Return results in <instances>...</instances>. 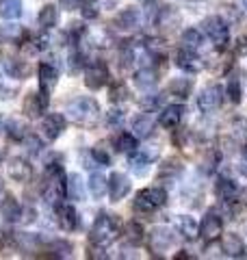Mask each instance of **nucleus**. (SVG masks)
<instances>
[{
	"mask_svg": "<svg viewBox=\"0 0 247 260\" xmlns=\"http://www.w3.org/2000/svg\"><path fill=\"white\" fill-rule=\"evenodd\" d=\"M178 230H180V234H182L184 239H189V241H193V239L200 237V225H197L195 219L189 217V215L178 217Z\"/></svg>",
	"mask_w": 247,
	"mask_h": 260,
	"instance_id": "26",
	"label": "nucleus"
},
{
	"mask_svg": "<svg viewBox=\"0 0 247 260\" xmlns=\"http://www.w3.org/2000/svg\"><path fill=\"white\" fill-rule=\"evenodd\" d=\"M191 80L187 78H174L169 83V93L171 95H178V98H187L189 93H191Z\"/></svg>",
	"mask_w": 247,
	"mask_h": 260,
	"instance_id": "36",
	"label": "nucleus"
},
{
	"mask_svg": "<svg viewBox=\"0 0 247 260\" xmlns=\"http://www.w3.org/2000/svg\"><path fill=\"white\" fill-rule=\"evenodd\" d=\"M156 24L165 30L176 28L180 24V13L174 9V7H163V9H159V15H156Z\"/></svg>",
	"mask_w": 247,
	"mask_h": 260,
	"instance_id": "22",
	"label": "nucleus"
},
{
	"mask_svg": "<svg viewBox=\"0 0 247 260\" xmlns=\"http://www.w3.org/2000/svg\"><path fill=\"white\" fill-rule=\"evenodd\" d=\"M7 174H9L11 180L24 184L33 178V167H30V162L24 160V158H11L7 162Z\"/></svg>",
	"mask_w": 247,
	"mask_h": 260,
	"instance_id": "14",
	"label": "nucleus"
},
{
	"mask_svg": "<svg viewBox=\"0 0 247 260\" xmlns=\"http://www.w3.org/2000/svg\"><path fill=\"white\" fill-rule=\"evenodd\" d=\"M37 22H39L41 28H52V26H56V22H59V11H56V7L54 5L41 7V11L37 15Z\"/></svg>",
	"mask_w": 247,
	"mask_h": 260,
	"instance_id": "28",
	"label": "nucleus"
},
{
	"mask_svg": "<svg viewBox=\"0 0 247 260\" xmlns=\"http://www.w3.org/2000/svg\"><path fill=\"white\" fill-rule=\"evenodd\" d=\"M68 113L76 124L91 126L98 121V117H100V104H98L94 98L80 95V98H76V100H72L68 104Z\"/></svg>",
	"mask_w": 247,
	"mask_h": 260,
	"instance_id": "2",
	"label": "nucleus"
},
{
	"mask_svg": "<svg viewBox=\"0 0 247 260\" xmlns=\"http://www.w3.org/2000/svg\"><path fill=\"white\" fill-rule=\"evenodd\" d=\"M15 245L24 251H39L41 249V239L37 234H18L15 237Z\"/></svg>",
	"mask_w": 247,
	"mask_h": 260,
	"instance_id": "33",
	"label": "nucleus"
},
{
	"mask_svg": "<svg viewBox=\"0 0 247 260\" xmlns=\"http://www.w3.org/2000/svg\"><path fill=\"white\" fill-rule=\"evenodd\" d=\"M221 234H224V221H221V217H217L215 213H208L200 225V237L206 243H212L221 239Z\"/></svg>",
	"mask_w": 247,
	"mask_h": 260,
	"instance_id": "10",
	"label": "nucleus"
},
{
	"mask_svg": "<svg viewBox=\"0 0 247 260\" xmlns=\"http://www.w3.org/2000/svg\"><path fill=\"white\" fill-rule=\"evenodd\" d=\"M130 191V180L121 172H113L109 178V195L113 202H119L128 195Z\"/></svg>",
	"mask_w": 247,
	"mask_h": 260,
	"instance_id": "15",
	"label": "nucleus"
},
{
	"mask_svg": "<svg viewBox=\"0 0 247 260\" xmlns=\"http://www.w3.org/2000/svg\"><path fill=\"white\" fill-rule=\"evenodd\" d=\"M89 193L94 195V200H102L109 193V178H104L100 172H94L89 176Z\"/></svg>",
	"mask_w": 247,
	"mask_h": 260,
	"instance_id": "23",
	"label": "nucleus"
},
{
	"mask_svg": "<svg viewBox=\"0 0 247 260\" xmlns=\"http://www.w3.org/2000/svg\"><path fill=\"white\" fill-rule=\"evenodd\" d=\"M5 72L7 76L11 78H26L30 74V65L26 61H20V59H7L5 61Z\"/></svg>",
	"mask_w": 247,
	"mask_h": 260,
	"instance_id": "24",
	"label": "nucleus"
},
{
	"mask_svg": "<svg viewBox=\"0 0 247 260\" xmlns=\"http://www.w3.org/2000/svg\"><path fill=\"white\" fill-rule=\"evenodd\" d=\"M5 130H7V135H9L11 139H24V137H26V124H24L22 119H18V117L7 119L5 121Z\"/></svg>",
	"mask_w": 247,
	"mask_h": 260,
	"instance_id": "35",
	"label": "nucleus"
},
{
	"mask_svg": "<svg viewBox=\"0 0 247 260\" xmlns=\"http://www.w3.org/2000/svg\"><path fill=\"white\" fill-rule=\"evenodd\" d=\"M0 130H5V119H3V115H0Z\"/></svg>",
	"mask_w": 247,
	"mask_h": 260,
	"instance_id": "54",
	"label": "nucleus"
},
{
	"mask_svg": "<svg viewBox=\"0 0 247 260\" xmlns=\"http://www.w3.org/2000/svg\"><path fill=\"white\" fill-rule=\"evenodd\" d=\"M243 5H245V9H247V0H243Z\"/></svg>",
	"mask_w": 247,
	"mask_h": 260,
	"instance_id": "55",
	"label": "nucleus"
},
{
	"mask_svg": "<svg viewBox=\"0 0 247 260\" xmlns=\"http://www.w3.org/2000/svg\"><path fill=\"white\" fill-rule=\"evenodd\" d=\"M184 117V107L182 104H169V107H165L163 113H161V126L163 128H176L180 121Z\"/></svg>",
	"mask_w": 247,
	"mask_h": 260,
	"instance_id": "19",
	"label": "nucleus"
},
{
	"mask_svg": "<svg viewBox=\"0 0 247 260\" xmlns=\"http://www.w3.org/2000/svg\"><path fill=\"white\" fill-rule=\"evenodd\" d=\"M106 121H109V126H121L123 113H121V111H109V115H106Z\"/></svg>",
	"mask_w": 247,
	"mask_h": 260,
	"instance_id": "50",
	"label": "nucleus"
},
{
	"mask_svg": "<svg viewBox=\"0 0 247 260\" xmlns=\"http://www.w3.org/2000/svg\"><path fill=\"white\" fill-rule=\"evenodd\" d=\"M82 61H85V56H82V52L74 50L70 54V72H78L82 68Z\"/></svg>",
	"mask_w": 247,
	"mask_h": 260,
	"instance_id": "48",
	"label": "nucleus"
},
{
	"mask_svg": "<svg viewBox=\"0 0 247 260\" xmlns=\"http://www.w3.org/2000/svg\"><path fill=\"white\" fill-rule=\"evenodd\" d=\"M0 37L7 39V42L22 44L24 37H26V30H24L20 24H7V26H0Z\"/></svg>",
	"mask_w": 247,
	"mask_h": 260,
	"instance_id": "31",
	"label": "nucleus"
},
{
	"mask_svg": "<svg viewBox=\"0 0 247 260\" xmlns=\"http://www.w3.org/2000/svg\"><path fill=\"white\" fill-rule=\"evenodd\" d=\"M167 204V193L161 186H147V189H141L135 198V210L139 213H152V210L161 208Z\"/></svg>",
	"mask_w": 247,
	"mask_h": 260,
	"instance_id": "3",
	"label": "nucleus"
},
{
	"mask_svg": "<svg viewBox=\"0 0 247 260\" xmlns=\"http://www.w3.org/2000/svg\"><path fill=\"white\" fill-rule=\"evenodd\" d=\"M109 83V70L104 63H91L85 70V85L89 89H100Z\"/></svg>",
	"mask_w": 247,
	"mask_h": 260,
	"instance_id": "13",
	"label": "nucleus"
},
{
	"mask_svg": "<svg viewBox=\"0 0 247 260\" xmlns=\"http://www.w3.org/2000/svg\"><path fill=\"white\" fill-rule=\"evenodd\" d=\"M215 193L219 195L221 200H232L234 195H236V184L230 180V178H219L217 184H215Z\"/></svg>",
	"mask_w": 247,
	"mask_h": 260,
	"instance_id": "34",
	"label": "nucleus"
},
{
	"mask_svg": "<svg viewBox=\"0 0 247 260\" xmlns=\"http://www.w3.org/2000/svg\"><path fill=\"white\" fill-rule=\"evenodd\" d=\"M115 148H117L119 152H135L137 150V137L135 135H128V133H121L117 139H115Z\"/></svg>",
	"mask_w": 247,
	"mask_h": 260,
	"instance_id": "37",
	"label": "nucleus"
},
{
	"mask_svg": "<svg viewBox=\"0 0 247 260\" xmlns=\"http://www.w3.org/2000/svg\"><path fill=\"white\" fill-rule=\"evenodd\" d=\"M176 245V234L169 230V228H154L150 232V249L154 254H161V251H167L169 247Z\"/></svg>",
	"mask_w": 247,
	"mask_h": 260,
	"instance_id": "7",
	"label": "nucleus"
},
{
	"mask_svg": "<svg viewBox=\"0 0 247 260\" xmlns=\"http://www.w3.org/2000/svg\"><path fill=\"white\" fill-rule=\"evenodd\" d=\"M135 85L141 89V91H150V89L156 85V72L152 68H141L135 74Z\"/></svg>",
	"mask_w": 247,
	"mask_h": 260,
	"instance_id": "29",
	"label": "nucleus"
},
{
	"mask_svg": "<svg viewBox=\"0 0 247 260\" xmlns=\"http://www.w3.org/2000/svg\"><path fill=\"white\" fill-rule=\"evenodd\" d=\"M226 95H228V100H230V102H234V104L241 102V83H238L236 78H230V80H228Z\"/></svg>",
	"mask_w": 247,
	"mask_h": 260,
	"instance_id": "42",
	"label": "nucleus"
},
{
	"mask_svg": "<svg viewBox=\"0 0 247 260\" xmlns=\"http://www.w3.org/2000/svg\"><path fill=\"white\" fill-rule=\"evenodd\" d=\"M18 89H15L13 85H7L3 78H0V100H7V98H11Z\"/></svg>",
	"mask_w": 247,
	"mask_h": 260,
	"instance_id": "49",
	"label": "nucleus"
},
{
	"mask_svg": "<svg viewBox=\"0 0 247 260\" xmlns=\"http://www.w3.org/2000/svg\"><path fill=\"white\" fill-rule=\"evenodd\" d=\"M180 42H182V48H187V50H197V48L202 46V32L197 28H187L182 30V37H180Z\"/></svg>",
	"mask_w": 247,
	"mask_h": 260,
	"instance_id": "32",
	"label": "nucleus"
},
{
	"mask_svg": "<svg viewBox=\"0 0 247 260\" xmlns=\"http://www.w3.org/2000/svg\"><path fill=\"white\" fill-rule=\"evenodd\" d=\"M48 102H50V98L44 95V93H28L26 98H24L22 111H24V115L26 117L37 119V117H41V113L46 111Z\"/></svg>",
	"mask_w": 247,
	"mask_h": 260,
	"instance_id": "12",
	"label": "nucleus"
},
{
	"mask_svg": "<svg viewBox=\"0 0 247 260\" xmlns=\"http://www.w3.org/2000/svg\"><path fill=\"white\" fill-rule=\"evenodd\" d=\"M20 210H22V206L18 204V200H15L11 193H7V198H3V202H0V217H3L7 223L18 221Z\"/></svg>",
	"mask_w": 247,
	"mask_h": 260,
	"instance_id": "20",
	"label": "nucleus"
},
{
	"mask_svg": "<svg viewBox=\"0 0 247 260\" xmlns=\"http://www.w3.org/2000/svg\"><path fill=\"white\" fill-rule=\"evenodd\" d=\"M56 78H59V72L52 63H41L39 65V87H41V93L50 98V91L56 85Z\"/></svg>",
	"mask_w": 247,
	"mask_h": 260,
	"instance_id": "17",
	"label": "nucleus"
},
{
	"mask_svg": "<svg viewBox=\"0 0 247 260\" xmlns=\"http://www.w3.org/2000/svg\"><path fill=\"white\" fill-rule=\"evenodd\" d=\"M182 174V165H180V160H176V158H169L165 165H161V178H176V176H180Z\"/></svg>",
	"mask_w": 247,
	"mask_h": 260,
	"instance_id": "40",
	"label": "nucleus"
},
{
	"mask_svg": "<svg viewBox=\"0 0 247 260\" xmlns=\"http://www.w3.org/2000/svg\"><path fill=\"white\" fill-rule=\"evenodd\" d=\"M22 141H24V145H26V150H28L30 154H39V152H41V148H44V143H41V139H39V137H35V135H26Z\"/></svg>",
	"mask_w": 247,
	"mask_h": 260,
	"instance_id": "44",
	"label": "nucleus"
},
{
	"mask_svg": "<svg viewBox=\"0 0 247 260\" xmlns=\"http://www.w3.org/2000/svg\"><path fill=\"white\" fill-rule=\"evenodd\" d=\"M41 135L46 137L48 141H54L59 139L61 133L65 130V117L61 115V113H48V115L41 119Z\"/></svg>",
	"mask_w": 247,
	"mask_h": 260,
	"instance_id": "9",
	"label": "nucleus"
},
{
	"mask_svg": "<svg viewBox=\"0 0 247 260\" xmlns=\"http://www.w3.org/2000/svg\"><path fill=\"white\" fill-rule=\"evenodd\" d=\"M7 247H15V237L0 228V249H7Z\"/></svg>",
	"mask_w": 247,
	"mask_h": 260,
	"instance_id": "47",
	"label": "nucleus"
},
{
	"mask_svg": "<svg viewBox=\"0 0 247 260\" xmlns=\"http://www.w3.org/2000/svg\"><path fill=\"white\" fill-rule=\"evenodd\" d=\"M204 32L217 48H224L228 44V39H230L228 24H226L224 18H219V15H210V18L204 20Z\"/></svg>",
	"mask_w": 247,
	"mask_h": 260,
	"instance_id": "4",
	"label": "nucleus"
},
{
	"mask_svg": "<svg viewBox=\"0 0 247 260\" xmlns=\"http://www.w3.org/2000/svg\"><path fill=\"white\" fill-rule=\"evenodd\" d=\"M176 63H178L180 70L189 72V74H197V72H202V68H204V63H202L200 56H197L193 50H187V48H182V50L178 52Z\"/></svg>",
	"mask_w": 247,
	"mask_h": 260,
	"instance_id": "18",
	"label": "nucleus"
},
{
	"mask_svg": "<svg viewBox=\"0 0 247 260\" xmlns=\"http://www.w3.org/2000/svg\"><path fill=\"white\" fill-rule=\"evenodd\" d=\"M221 100H224L221 87L210 85L200 93V98H197V107H200L202 113H212V111H217L221 107Z\"/></svg>",
	"mask_w": 247,
	"mask_h": 260,
	"instance_id": "8",
	"label": "nucleus"
},
{
	"mask_svg": "<svg viewBox=\"0 0 247 260\" xmlns=\"http://www.w3.org/2000/svg\"><path fill=\"white\" fill-rule=\"evenodd\" d=\"M128 89L123 87V85H115V87H111V91H109V100L113 102V104H121V102H126L128 100Z\"/></svg>",
	"mask_w": 247,
	"mask_h": 260,
	"instance_id": "43",
	"label": "nucleus"
},
{
	"mask_svg": "<svg viewBox=\"0 0 247 260\" xmlns=\"http://www.w3.org/2000/svg\"><path fill=\"white\" fill-rule=\"evenodd\" d=\"M236 52H238V54H247V35H243V37L236 42Z\"/></svg>",
	"mask_w": 247,
	"mask_h": 260,
	"instance_id": "51",
	"label": "nucleus"
},
{
	"mask_svg": "<svg viewBox=\"0 0 247 260\" xmlns=\"http://www.w3.org/2000/svg\"><path fill=\"white\" fill-rule=\"evenodd\" d=\"M245 154H247V145H245Z\"/></svg>",
	"mask_w": 247,
	"mask_h": 260,
	"instance_id": "56",
	"label": "nucleus"
},
{
	"mask_svg": "<svg viewBox=\"0 0 247 260\" xmlns=\"http://www.w3.org/2000/svg\"><path fill=\"white\" fill-rule=\"evenodd\" d=\"M61 5L65 7V9H76V7L82 5V0H61Z\"/></svg>",
	"mask_w": 247,
	"mask_h": 260,
	"instance_id": "52",
	"label": "nucleus"
},
{
	"mask_svg": "<svg viewBox=\"0 0 247 260\" xmlns=\"http://www.w3.org/2000/svg\"><path fill=\"white\" fill-rule=\"evenodd\" d=\"M221 249H224L228 256L238 258V256L245 254V243L238 234L230 232V234H224V239H221Z\"/></svg>",
	"mask_w": 247,
	"mask_h": 260,
	"instance_id": "21",
	"label": "nucleus"
},
{
	"mask_svg": "<svg viewBox=\"0 0 247 260\" xmlns=\"http://www.w3.org/2000/svg\"><path fill=\"white\" fill-rule=\"evenodd\" d=\"M156 158H159V148L156 145H150L145 150H135L130 152V167H133V172L137 176H143L147 172V165Z\"/></svg>",
	"mask_w": 247,
	"mask_h": 260,
	"instance_id": "6",
	"label": "nucleus"
},
{
	"mask_svg": "<svg viewBox=\"0 0 247 260\" xmlns=\"http://www.w3.org/2000/svg\"><path fill=\"white\" fill-rule=\"evenodd\" d=\"M117 234H119V219L115 215L102 213L96 219V223L91 228V234H89V241H91V245L106 247L117 239Z\"/></svg>",
	"mask_w": 247,
	"mask_h": 260,
	"instance_id": "1",
	"label": "nucleus"
},
{
	"mask_svg": "<svg viewBox=\"0 0 247 260\" xmlns=\"http://www.w3.org/2000/svg\"><path fill=\"white\" fill-rule=\"evenodd\" d=\"M3 191H5V182H3V178H0V195H3Z\"/></svg>",
	"mask_w": 247,
	"mask_h": 260,
	"instance_id": "53",
	"label": "nucleus"
},
{
	"mask_svg": "<svg viewBox=\"0 0 247 260\" xmlns=\"http://www.w3.org/2000/svg\"><path fill=\"white\" fill-rule=\"evenodd\" d=\"M126 239H128V243H133V245H139V243H143V239H145L143 225L137 223V221H130V223L126 225Z\"/></svg>",
	"mask_w": 247,
	"mask_h": 260,
	"instance_id": "38",
	"label": "nucleus"
},
{
	"mask_svg": "<svg viewBox=\"0 0 247 260\" xmlns=\"http://www.w3.org/2000/svg\"><path fill=\"white\" fill-rule=\"evenodd\" d=\"M48 251H52L54 258H70L74 247H72V243H68V241H52L50 245H48Z\"/></svg>",
	"mask_w": 247,
	"mask_h": 260,
	"instance_id": "39",
	"label": "nucleus"
},
{
	"mask_svg": "<svg viewBox=\"0 0 247 260\" xmlns=\"http://www.w3.org/2000/svg\"><path fill=\"white\" fill-rule=\"evenodd\" d=\"M56 221H59L61 230L74 232L78 228L80 219H78L76 208H74L72 204H63V202H59V204H56Z\"/></svg>",
	"mask_w": 247,
	"mask_h": 260,
	"instance_id": "11",
	"label": "nucleus"
},
{
	"mask_svg": "<svg viewBox=\"0 0 247 260\" xmlns=\"http://www.w3.org/2000/svg\"><path fill=\"white\" fill-rule=\"evenodd\" d=\"M61 174L63 172L48 174V182L44 184V191H41V195H44V200H46V204L56 206L59 202H63L65 195H68V191H65V182L61 180Z\"/></svg>",
	"mask_w": 247,
	"mask_h": 260,
	"instance_id": "5",
	"label": "nucleus"
},
{
	"mask_svg": "<svg viewBox=\"0 0 247 260\" xmlns=\"http://www.w3.org/2000/svg\"><path fill=\"white\" fill-rule=\"evenodd\" d=\"M133 130H135V137H150L154 133V117L150 113H143V115H139L135 121H133Z\"/></svg>",
	"mask_w": 247,
	"mask_h": 260,
	"instance_id": "25",
	"label": "nucleus"
},
{
	"mask_svg": "<svg viewBox=\"0 0 247 260\" xmlns=\"http://www.w3.org/2000/svg\"><path fill=\"white\" fill-rule=\"evenodd\" d=\"M139 24H141V11L137 7H128V9L119 11L117 18H115V26L119 30H135L139 28Z\"/></svg>",
	"mask_w": 247,
	"mask_h": 260,
	"instance_id": "16",
	"label": "nucleus"
},
{
	"mask_svg": "<svg viewBox=\"0 0 247 260\" xmlns=\"http://www.w3.org/2000/svg\"><path fill=\"white\" fill-rule=\"evenodd\" d=\"M65 191H68V195L72 200H85V186H82V178L78 174H70L68 176V182H65Z\"/></svg>",
	"mask_w": 247,
	"mask_h": 260,
	"instance_id": "27",
	"label": "nucleus"
},
{
	"mask_svg": "<svg viewBox=\"0 0 247 260\" xmlns=\"http://www.w3.org/2000/svg\"><path fill=\"white\" fill-rule=\"evenodd\" d=\"M35 217H37V210L33 208V206H24V208L20 210V221L26 223V225L35 221Z\"/></svg>",
	"mask_w": 247,
	"mask_h": 260,
	"instance_id": "46",
	"label": "nucleus"
},
{
	"mask_svg": "<svg viewBox=\"0 0 247 260\" xmlns=\"http://www.w3.org/2000/svg\"><path fill=\"white\" fill-rule=\"evenodd\" d=\"M22 15V0H0V18L18 20Z\"/></svg>",
	"mask_w": 247,
	"mask_h": 260,
	"instance_id": "30",
	"label": "nucleus"
},
{
	"mask_svg": "<svg viewBox=\"0 0 247 260\" xmlns=\"http://www.w3.org/2000/svg\"><path fill=\"white\" fill-rule=\"evenodd\" d=\"M91 156H94L96 162H100V165H109V162H111V154L106 152L102 145H98V148L91 150Z\"/></svg>",
	"mask_w": 247,
	"mask_h": 260,
	"instance_id": "45",
	"label": "nucleus"
},
{
	"mask_svg": "<svg viewBox=\"0 0 247 260\" xmlns=\"http://www.w3.org/2000/svg\"><path fill=\"white\" fill-rule=\"evenodd\" d=\"M80 11H82V18L85 20H96L98 15H100V5H98L96 0H82Z\"/></svg>",
	"mask_w": 247,
	"mask_h": 260,
	"instance_id": "41",
	"label": "nucleus"
}]
</instances>
